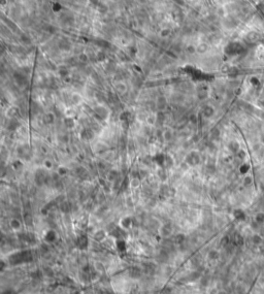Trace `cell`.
Returning <instances> with one entry per match:
<instances>
[{
    "label": "cell",
    "mask_w": 264,
    "mask_h": 294,
    "mask_svg": "<svg viewBox=\"0 0 264 294\" xmlns=\"http://www.w3.org/2000/svg\"><path fill=\"white\" fill-rule=\"evenodd\" d=\"M94 111L95 115H97L99 119H102V120H105L108 117V111L104 106H98V107L95 108Z\"/></svg>",
    "instance_id": "obj_2"
},
{
    "label": "cell",
    "mask_w": 264,
    "mask_h": 294,
    "mask_svg": "<svg viewBox=\"0 0 264 294\" xmlns=\"http://www.w3.org/2000/svg\"><path fill=\"white\" fill-rule=\"evenodd\" d=\"M163 137H164L165 140H170L172 137V132L170 131V130H166V131H164V133H163Z\"/></svg>",
    "instance_id": "obj_26"
},
{
    "label": "cell",
    "mask_w": 264,
    "mask_h": 294,
    "mask_svg": "<svg viewBox=\"0 0 264 294\" xmlns=\"http://www.w3.org/2000/svg\"><path fill=\"white\" fill-rule=\"evenodd\" d=\"M64 122H65V126H66L67 128H73V127H75V119L72 118V117H66Z\"/></svg>",
    "instance_id": "obj_11"
},
{
    "label": "cell",
    "mask_w": 264,
    "mask_h": 294,
    "mask_svg": "<svg viewBox=\"0 0 264 294\" xmlns=\"http://www.w3.org/2000/svg\"><path fill=\"white\" fill-rule=\"evenodd\" d=\"M157 122H159L160 124H162L163 122H164V120H165V116H164V113H163V111H160L159 113H157Z\"/></svg>",
    "instance_id": "obj_23"
},
{
    "label": "cell",
    "mask_w": 264,
    "mask_h": 294,
    "mask_svg": "<svg viewBox=\"0 0 264 294\" xmlns=\"http://www.w3.org/2000/svg\"><path fill=\"white\" fill-rule=\"evenodd\" d=\"M46 166L48 168H51L52 167V162H51V161H46Z\"/></svg>",
    "instance_id": "obj_30"
},
{
    "label": "cell",
    "mask_w": 264,
    "mask_h": 294,
    "mask_svg": "<svg viewBox=\"0 0 264 294\" xmlns=\"http://www.w3.org/2000/svg\"><path fill=\"white\" fill-rule=\"evenodd\" d=\"M146 122L151 124V125H153V124H155L157 122V117L155 115H149V117L146 118Z\"/></svg>",
    "instance_id": "obj_25"
},
{
    "label": "cell",
    "mask_w": 264,
    "mask_h": 294,
    "mask_svg": "<svg viewBox=\"0 0 264 294\" xmlns=\"http://www.w3.org/2000/svg\"><path fill=\"white\" fill-rule=\"evenodd\" d=\"M58 175H66L67 173V169H66V167H59V169H58Z\"/></svg>",
    "instance_id": "obj_28"
},
{
    "label": "cell",
    "mask_w": 264,
    "mask_h": 294,
    "mask_svg": "<svg viewBox=\"0 0 264 294\" xmlns=\"http://www.w3.org/2000/svg\"><path fill=\"white\" fill-rule=\"evenodd\" d=\"M10 226H11V228H13V229H19L21 227V223H20V221L19 220H17V219H13L11 221H10Z\"/></svg>",
    "instance_id": "obj_19"
},
{
    "label": "cell",
    "mask_w": 264,
    "mask_h": 294,
    "mask_svg": "<svg viewBox=\"0 0 264 294\" xmlns=\"http://www.w3.org/2000/svg\"><path fill=\"white\" fill-rule=\"evenodd\" d=\"M132 225V220L130 219V218H124L123 220H122V226L124 227V228H129V227Z\"/></svg>",
    "instance_id": "obj_17"
},
{
    "label": "cell",
    "mask_w": 264,
    "mask_h": 294,
    "mask_svg": "<svg viewBox=\"0 0 264 294\" xmlns=\"http://www.w3.org/2000/svg\"><path fill=\"white\" fill-rule=\"evenodd\" d=\"M183 242H184V235H182V234L175 235V244H182Z\"/></svg>",
    "instance_id": "obj_27"
},
{
    "label": "cell",
    "mask_w": 264,
    "mask_h": 294,
    "mask_svg": "<svg viewBox=\"0 0 264 294\" xmlns=\"http://www.w3.org/2000/svg\"><path fill=\"white\" fill-rule=\"evenodd\" d=\"M199 155H198L197 152H195V151H192V152L190 153V154L187 155V157H186V162L188 163L189 165L191 166H195V165H197L199 163Z\"/></svg>",
    "instance_id": "obj_1"
},
{
    "label": "cell",
    "mask_w": 264,
    "mask_h": 294,
    "mask_svg": "<svg viewBox=\"0 0 264 294\" xmlns=\"http://www.w3.org/2000/svg\"><path fill=\"white\" fill-rule=\"evenodd\" d=\"M130 186L133 189L138 188L140 186V178H133L130 180Z\"/></svg>",
    "instance_id": "obj_13"
},
{
    "label": "cell",
    "mask_w": 264,
    "mask_h": 294,
    "mask_svg": "<svg viewBox=\"0 0 264 294\" xmlns=\"http://www.w3.org/2000/svg\"><path fill=\"white\" fill-rule=\"evenodd\" d=\"M54 121H55V116L53 113H48L44 116V122L46 124H52V123H54Z\"/></svg>",
    "instance_id": "obj_8"
},
{
    "label": "cell",
    "mask_w": 264,
    "mask_h": 294,
    "mask_svg": "<svg viewBox=\"0 0 264 294\" xmlns=\"http://www.w3.org/2000/svg\"><path fill=\"white\" fill-rule=\"evenodd\" d=\"M165 156H166V155H164V154H157L156 156H155L154 160L156 161L157 164L159 165L160 167H164V165H165Z\"/></svg>",
    "instance_id": "obj_4"
},
{
    "label": "cell",
    "mask_w": 264,
    "mask_h": 294,
    "mask_svg": "<svg viewBox=\"0 0 264 294\" xmlns=\"http://www.w3.org/2000/svg\"><path fill=\"white\" fill-rule=\"evenodd\" d=\"M18 126H19L18 120H17V119H11L10 122L8 123L7 128L9 129V130H15V129L18 128Z\"/></svg>",
    "instance_id": "obj_12"
},
{
    "label": "cell",
    "mask_w": 264,
    "mask_h": 294,
    "mask_svg": "<svg viewBox=\"0 0 264 294\" xmlns=\"http://www.w3.org/2000/svg\"><path fill=\"white\" fill-rule=\"evenodd\" d=\"M162 234L165 235V236H168V235L171 234V228H170L168 225H165L162 228Z\"/></svg>",
    "instance_id": "obj_20"
},
{
    "label": "cell",
    "mask_w": 264,
    "mask_h": 294,
    "mask_svg": "<svg viewBox=\"0 0 264 294\" xmlns=\"http://www.w3.org/2000/svg\"><path fill=\"white\" fill-rule=\"evenodd\" d=\"M79 244H80V246H81L82 248H85L86 246H87V244H88L87 237H86L85 235H83V236H81V237H80V240H79Z\"/></svg>",
    "instance_id": "obj_22"
},
{
    "label": "cell",
    "mask_w": 264,
    "mask_h": 294,
    "mask_svg": "<svg viewBox=\"0 0 264 294\" xmlns=\"http://www.w3.org/2000/svg\"><path fill=\"white\" fill-rule=\"evenodd\" d=\"M203 113H204V116L210 117L214 113V109L210 107V106H206V107L203 109Z\"/></svg>",
    "instance_id": "obj_24"
},
{
    "label": "cell",
    "mask_w": 264,
    "mask_h": 294,
    "mask_svg": "<svg viewBox=\"0 0 264 294\" xmlns=\"http://www.w3.org/2000/svg\"><path fill=\"white\" fill-rule=\"evenodd\" d=\"M77 175H80L81 178H83V177L85 178V177H87V175H88L87 170H86L84 167H79V168L77 169Z\"/></svg>",
    "instance_id": "obj_21"
},
{
    "label": "cell",
    "mask_w": 264,
    "mask_h": 294,
    "mask_svg": "<svg viewBox=\"0 0 264 294\" xmlns=\"http://www.w3.org/2000/svg\"><path fill=\"white\" fill-rule=\"evenodd\" d=\"M158 177L161 181H165L166 180V173H165V168L164 167H160L158 170Z\"/></svg>",
    "instance_id": "obj_18"
},
{
    "label": "cell",
    "mask_w": 264,
    "mask_h": 294,
    "mask_svg": "<svg viewBox=\"0 0 264 294\" xmlns=\"http://www.w3.org/2000/svg\"><path fill=\"white\" fill-rule=\"evenodd\" d=\"M129 273H130V277H132V278H139L141 275V271L138 267H132L129 269Z\"/></svg>",
    "instance_id": "obj_6"
},
{
    "label": "cell",
    "mask_w": 264,
    "mask_h": 294,
    "mask_svg": "<svg viewBox=\"0 0 264 294\" xmlns=\"http://www.w3.org/2000/svg\"><path fill=\"white\" fill-rule=\"evenodd\" d=\"M94 137V133H93L92 129H86L82 132V138L84 140H89V139H92Z\"/></svg>",
    "instance_id": "obj_5"
},
{
    "label": "cell",
    "mask_w": 264,
    "mask_h": 294,
    "mask_svg": "<svg viewBox=\"0 0 264 294\" xmlns=\"http://www.w3.org/2000/svg\"><path fill=\"white\" fill-rule=\"evenodd\" d=\"M115 89L120 94H124L127 91V85L124 82H118L115 84Z\"/></svg>",
    "instance_id": "obj_3"
},
{
    "label": "cell",
    "mask_w": 264,
    "mask_h": 294,
    "mask_svg": "<svg viewBox=\"0 0 264 294\" xmlns=\"http://www.w3.org/2000/svg\"><path fill=\"white\" fill-rule=\"evenodd\" d=\"M206 50H208V46H206V44H199L197 46H196V52L199 53V54H203V53H205Z\"/></svg>",
    "instance_id": "obj_15"
},
{
    "label": "cell",
    "mask_w": 264,
    "mask_h": 294,
    "mask_svg": "<svg viewBox=\"0 0 264 294\" xmlns=\"http://www.w3.org/2000/svg\"><path fill=\"white\" fill-rule=\"evenodd\" d=\"M112 1H114V2H117V1H119V0H112Z\"/></svg>",
    "instance_id": "obj_31"
},
{
    "label": "cell",
    "mask_w": 264,
    "mask_h": 294,
    "mask_svg": "<svg viewBox=\"0 0 264 294\" xmlns=\"http://www.w3.org/2000/svg\"><path fill=\"white\" fill-rule=\"evenodd\" d=\"M173 165V159H172L170 156L166 155L165 156V165H164V168H170Z\"/></svg>",
    "instance_id": "obj_16"
},
{
    "label": "cell",
    "mask_w": 264,
    "mask_h": 294,
    "mask_svg": "<svg viewBox=\"0 0 264 294\" xmlns=\"http://www.w3.org/2000/svg\"><path fill=\"white\" fill-rule=\"evenodd\" d=\"M169 33H170V31L168 30V29H166V30H162L161 35H162V36H167Z\"/></svg>",
    "instance_id": "obj_29"
},
{
    "label": "cell",
    "mask_w": 264,
    "mask_h": 294,
    "mask_svg": "<svg viewBox=\"0 0 264 294\" xmlns=\"http://www.w3.org/2000/svg\"><path fill=\"white\" fill-rule=\"evenodd\" d=\"M18 113H19L18 108L15 107V106H11V107H9L7 109V116L10 117L11 119H15V117L18 116Z\"/></svg>",
    "instance_id": "obj_7"
},
{
    "label": "cell",
    "mask_w": 264,
    "mask_h": 294,
    "mask_svg": "<svg viewBox=\"0 0 264 294\" xmlns=\"http://www.w3.org/2000/svg\"><path fill=\"white\" fill-rule=\"evenodd\" d=\"M117 177H118V173L116 170H110L109 173H107V181L109 182H115L117 180Z\"/></svg>",
    "instance_id": "obj_14"
},
{
    "label": "cell",
    "mask_w": 264,
    "mask_h": 294,
    "mask_svg": "<svg viewBox=\"0 0 264 294\" xmlns=\"http://www.w3.org/2000/svg\"><path fill=\"white\" fill-rule=\"evenodd\" d=\"M105 237H106V234H105V232L103 231V230H99V231L96 232L94 235V238L97 240V242H102Z\"/></svg>",
    "instance_id": "obj_10"
},
{
    "label": "cell",
    "mask_w": 264,
    "mask_h": 294,
    "mask_svg": "<svg viewBox=\"0 0 264 294\" xmlns=\"http://www.w3.org/2000/svg\"><path fill=\"white\" fill-rule=\"evenodd\" d=\"M165 105H166V99H165L163 96H161V97H159L157 99V106H158V108H159L160 111H163V108L165 107Z\"/></svg>",
    "instance_id": "obj_9"
}]
</instances>
